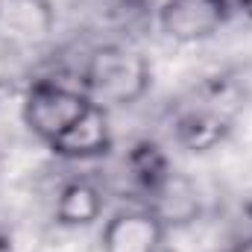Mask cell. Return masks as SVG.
<instances>
[{
  "instance_id": "cell-8",
  "label": "cell",
  "mask_w": 252,
  "mask_h": 252,
  "mask_svg": "<svg viewBox=\"0 0 252 252\" xmlns=\"http://www.w3.org/2000/svg\"><path fill=\"white\" fill-rule=\"evenodd\" d=\"M103 214V193L94 182L88 179H70L62 185L56 205H53V217L64 229H79V226H91L97 223Z\"/></svg>"
},
{
  "instance_id": "cell-1",
  "label": "cell",
  "mask_w": 252,
  "mask_h": 252,
  "mask_svg": "<svg viewBox=\"0 0 252 252\" xmlns=\"http://www.w3.org/2000/svg\"><path fill=\"white\" fill-rule=\"evenodd\" d=\"M150 82H153V67L144 53L126 44H103L85 56L76 85L88 94L91 103L112 112L144 100Z\"/></svg>"
},
{
  "instance_id": "cell-4",
  "label": "cell",
  "mask_w": 252,
  "mask_h": 252,
  "mask_svg": "<svg viewBox=\"0 0 252 252\" xmlns=\"http://www.w3.org/2000/svg\"><path fill=\"white\" fill-rule=\"evenodd\" d=\"M167 238V223L150 205H129L115 214L100 229L103 252H161Z\"/></svg>"
},
{
  "instance_id": "cell-2",
  "label": "cell",
  "mask_w": 252,
  "mask_h": 252,
  "mask_svg": "<svg viewBox=\"0 0 252 252\" xmlns=\"http://www.w3.org/2000/svg\"><path fill=\"white\" fill-rule=\"evenodd\" d=\"M88 106H91V100L76 82L35 79L24 94L21 121L41 144L50 147L56 138H62L64 132L85 115Z\"/></svg>"
},
{
  "instance_id": "cell-9",
  "label": "cell",
  "mask_w": 252,
  "mask_h": 252,
  "mask_svg": "<svg viewBox=\"0 0 252 252\" xmlns=\"http://www.w3.org/2000/svg\"><path fill=\"white\" fill-rule=\"evenodd\" d=\"M226 252H252V235L241 238V241H235V244H232Z\"/></svg>"
},
{
  "instance_id": "cell-6",
  "label": "cell",
  "mask_w": 252,
  "mask_h": 252,
  "mask_svg": "<svg viewBox=\"0 0 252 252\" xmlns=\"http://www.w3.org/2000/svg\"><path fill=\"white\" fill-rule=\"evenodd\" d=\"M112 144H115V135H112L109 109L91 103L85 115L62 138L50 144V153L64 161H94V158H103L112 150Z\"/></svg>"
},
{
  "instance_id": "cell-5",
  "label": "cell",
  "mask_w": 252,
  "mask_h": 252,
  "mask_svg": "<svg viewBox=\"0 0 252 252\" xmlns=\"http://www.w3.org/2000/svg\"><path fill=\"white\" fill-rule=\"evenodd\" d=\"M232 129V112L223 103V94H205L188 103L173 118V141L190 153H208L226 141Z\"/></svg>"
},
{
  "instance_id": "cell-3",
  "label": "cell",
  "mask_w": 252,
  "mask_h": 252,
  "mask_svg": "<svg viewBox=\"0 0 252 252\" xmlns=\"http://www.w3.org/2000/svg\"><path fill=\"white\" fill-rule=\"evenodd\" d=\"M235 15V0H161L156 9L161 32L179 44H196L217 35Z\"/></svg>"
},
{
  "instance_id": "cell-7",
  "label": "cell",
  "mask_w": 252,
  "mask_h": 252,
  "mask_svg": "<svg viewBox=\"0 0 252 252\" xmlns=\"http://www.w3.org/2000/svg\"><path fill=\"white\" fill-rule=\"evenodd\" d=\"M53 0H0V41L27 47L53 32Z\"/></svg>"
}]
</instances>
